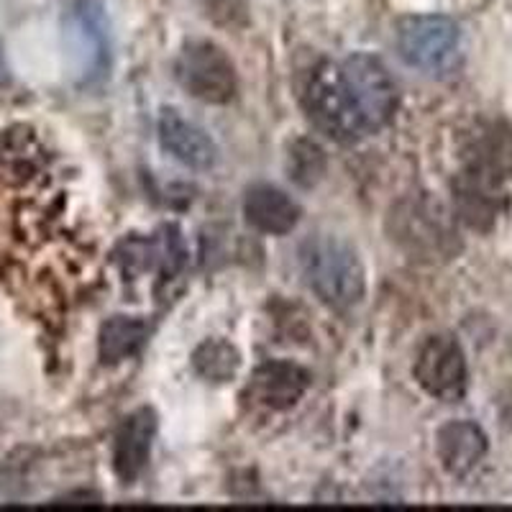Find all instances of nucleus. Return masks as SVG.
<instances>
[{
	"instance_id": "nucleus-13",
	"label": "nucleus",
	"mask_w": 512,
	"mask_h": 512,
	"mask_svg": "<svg viewBox=\"0 0 512 512\" xmlns=\"http://www.w3.org/2000/svg\"><path fill=\"white\" fill-rule=\"evenodd\" d=\"M185 259V241H182L177 226L159 228L152 239L126 241L121 254V262L126 264V269H134V272L157 269V272L164 274V280L175 277L185 267Z\"/></svg>"
},
{
	"instance_id": "nucleus-5",
	"label": "nucleus",
	"mask_w": 512,
	"mask_h": 512,
	"mask_svg": "<svg viewBox=\"0 0 512 512\" xmlns=\"http://www.w3.org/2000/svg\"><path fill=\"white\" fill-rule=\"evenodd\" d=\"M395 239L418 259L451 256L456 249V233L451 218L441 203L428 198H413L397 205L392 213Z\"/></svg>"
},
{
	"instance_id": "nucleus-12",
	"label": "nucleus",
	"mask_w": 512,
	"mask_h": 512,
	"mask_svg": "<svg viewBox=\"0 0 512 512\" xmlns=\"http://www.w3.org/2000/svg\"><path fill=\"white\" fill-rule=\"evenodd\" d=\"M487 436L472 420H451L438 431L436 454L451 477L472 474L487 456Z\"/></svg>"
},
{
	"instance_id": "nucleus-14",
	"label": "nucleus",
	"mask_w": 512,
	"mask_h": 512,
	"mask_svg": "<svg viewBox=\"0 0 512 512\" xmlns=\"http://www.w3.org/2000/svg\"><path fill=\"white\" fill-rule=\"evenodd\" d=\"M456 208L472 228H489L497 221V216L505 208V192H502V180L479 175L464 169L454 182Z\"/></svg>"
},
{
	"instance_id": "nucleus-16",
	"label": "nucleus",
	"mask_w": 512,
	"mask_h": 512,
	"mask_svg": "<svg viewBox=\"0 0 512 512\" xmlns=\"http://www.w3.org/2000/svg\"><path fill=\"white\" fill-rule=\"evenodd\" d=\"M464 169L505 182L512 175V134L502 123L477 126L464 149Z\"/></svg>"
},
{
	"instance_id": "nucleus-9",
	"label": "nucleus",
	"mask_w": 512,
	"mask_h": 512,
	"mask_svg": "<svg viewBox=\"0 0 512 512\" xmlns=\"http://www.w3.org/2000/svg\"><path fill=\"white\" fill-rule=\"evenodd\" d=\"M310 374L292 361H267L251 374L246 387L251 400L267 410H287L308 392Z\"/></svg>"
},
{
	"instance_id": "nucleus-7",
	"label": "nucleus",
	"mask_w": 512,
	"mask_h": 512,
	"mask_svg": "<svg viewBox=\"0 0 512 512\" xmlns=\"http://www.w3.org/2000/svg\"><path fill=\"white\" fill-rule=\"evenodd\" d=\"M367 131H379L390 123L397 108V88L392 75L372 54H354L341 64Z\"/></svg>"
},
{
	"instance_id": "nucleus-2",
	"label": "nucleus",
	"mask_w": 512,
	"mask_h": 512,
	"mask_svg": "<svg viewBox=\"0 0 512 512\" xmlns=\"http://www.w3.org/2000/svg\"><path fill=\"white\" fill-rule=\"evenodd\" d=\"M303 103L313 126L328 139L346 144V141H356L361 134H367L359 105H356L344 70L338 64L323 62L320 67H315L308 88H305Z\"/></svg>"
},
{
	"instance_id": "nucleus-15",
	"label": "nucleus",
	"mask_w": 512,
	"mask_h": 512,
	"mask_svg": "<svg viewBox=\"0 0 512 512\" xmlns=\"http://www.w3.org/2000/svg\"><path fill=\"white\" fill-rule=\"evenodd\" d=\"M244 216L259 233L285 236L300 221V205L280 187L254 185L244 198Z\"/></svg>"
},
{
	"instance_id": "nucleus-10",
	"label": "nucleus",
	"mask_w": 512,
	"mask_h": 512,
	"mask_svg": "<svg viewBox=\"0 0 512 512\" xmlns=\"http://www.w3.org/2000/svg\"><path fill=\"white\" fill-rule=\"evenodd\" d=\"M159 141L164 152L192 169H210L218 162L216 141L198 123L187 121L177 111H162L159 116Z\"/></svg>"
},
{
	"instance_id": "nucleus-21",
	"label": "nucleus",
	"mask_w": 512,
	"mask_h": 512,
	"mask_svg": "<svg viewBox=\"0 0 512 512\" xmlns=\"http://www.w3.org/2000/svg\"><path fill=\"white\" fill-rule=\"evenodd\" d=\"M6 77V57H3V47H0V80Z\"/></svg>"
},
{
	"instance_id": "nucleus-3",
	"label": "nucleus",
	"mask_w": 512,
	"mask_h": 512,
	"mask_svg": "<svg viewBox=\"0 0 512 512\" xmlns=\"http://www.w3.org/2000/svg\"><path fill=\"white\" fill-rule=\"evenodd\" d=\"M461 31L446 16H410L397 26L400 57L428 75H448L459 62Z\"/></svg>"
},
{
	"instance_id": "nucleus-18",
	"label": "nucleus",
	"mask_w": 512,
	"mask_h": 512,
	"mask_svg": "<svg viewBox=\"0 0 512 512\" xmlns=\"http://www.w3.org/2000/svg\"><path fill=\"white\" fill-rule=\"evenodd\" d=\"M192 367L200 377L210 379V382H226V379L236 377L241 367V354L236 346L221 338H210L205 344H200L192 354Z\"/></svg>"
},
{
	"instance_id": "nucleus-19",
	"label": "nucleus",
	"mask_w": 512,
	"mask_h": 512,
	"mask_svg": "<svg viewBox=\"0 0 512 512\" xmlns=\"http://www.w3.org/2000/svg\"><path fill=\"white\" fill-rule=\"evenodd\" d=\"M290 172L295 177L297 185L310 187L320 180V175L326 172V157H323V149L313 141L303 139L292 146L290 152Z\"/></svg>"
},
{
	"instance_id": "nucleus-17",
	"label": "nucleus",
	"mask_w": 512,
	"mask_h": 512,
	"mask_svg": "<svg viewBox=\"0 0 512 512\" xmlns=\"http://www.w3.org/2000/svg\"><path fill=\"white\" fill-rule=\"evenodd\" d=\"M149 338V323L144 318H131V315H113L105 320L100 328L98 354L103 364H118L141 351V346Z\"/></svg>"
},
{
	"instance_id": "nucleus-6",
	"label": "nucleus",
	"mask_w": 512,
	"mask_h": 512,
	"mask_svg": "<svg viewBox=\"0 0 512 512\" xmlns=\"http://www.w3.org/2000/svg\"><path fill=\"white\" fill-rule=\"evenodd\" d=\"M415 379L428 395L443 402H459L466 395L469 369L459 341L446 333L425 338L415 356Z\"/></svg>"
},
{
	"instance_id": "nucleus-20",
	"label": "nucleus",
	"mask_w": 512,
	"mask_h": 512,
	"mask_svg": "<svg viewBox=\"0 0 512 512\" xmlns=\"http://www.w3.org/2000/svg\"><path fill=\"white\" fill-rule=\"evenodd\" d=\"M198 6L208 21L223 29H244L249 24L246 0H198Z\"/></svg>"
},
{
	"instance_id": "nucleus-1",
	"label": "nucleus",
	"mask_w": 512,
	"mask_h": 512,
	"mask_svg": "<svg viewBox=\"0 0 512 512\" xmlns=\"http://www.w3.org/2000/svg\"><path fill=\"white\" fill-rule=\"evenodd\" d=\"M300 269L310 290L333 310H349L361 303L367 280L359 256L333 236H313L300 246Z\"/></svg>"
},
{
	"instance_id": "nucleus-11",
	"label": "nucleus",
	"mask_w": 512,
	"mask_h": 512,
	"mask_svg": "<svg viewBox=\"0 0 512 512\" xmlns=\"http://www.w3.org/2000/svg\"><path fill=\"white\" fill-rule=\"evenodd\" d=\"M67 29L77 41V49L85 57V75L100 77L108 70L111 52H108V24L100 3L95 0H77L67 13Z\"/></svg>"
},
{
	"instance_id": "nucleus-8",
	"label": "nucleus",
	"mask_w": 512,
	"mask_h": 512,
	"mask_svg": "<svg viewBox=\"0 0 512 512\" xmlns=\"http://www.w3.org/2000/svg\"><path fill=\"white\" fill-rule=\"evenodd\" d=\"M157 436V415L152 408H139L128 415L113 438V469L126 484L144 472Z\"/></svg>"
},
{
	"instance_id": "nucleus-4",
	"label": "nucleus",
	"mask_w": 512,
	"mask_h": 512,
	"mask_svg": "<svg viewBox=\"0 0 512 512\" xmlns=\"http://www.w3.org/2000/svg\"><path fill=\"white\" fill-rule=\"evenodd\" d=\"M175 75L192 98L223 105L236 95V67L231 57L213 41H190L180 52Z\"/></svg>"
}]
</instances>
